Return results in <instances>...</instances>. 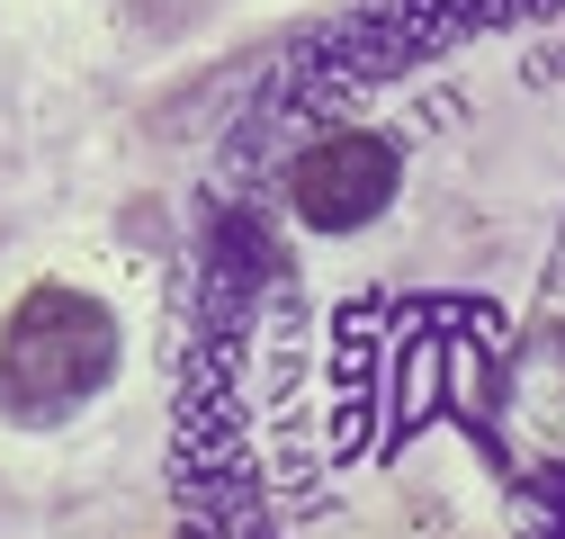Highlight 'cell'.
I'll use <instances>...</instances> for the list:
<instances>
[{"label":"cell","instance_id":"cell-1","mask_svg":"<svg viewBox=\"0 0 565 539\" xmlns=\"http://www.w3.org/2000/svg\"><path fill=\"white\" fill-rule=\"evenodd\" d=\"M117 369V324L99 297L82 288H28L10 332H0V414H19V423H54V414H73L82 395H99Z\"/></svg>","mask_w":565,"mask_h":539},{"label":"cell","instance_id":"cell-2","mask_svg":"<svg viewBox=\"0 0 565 539\" xmlns=\"http://www.w3.org/2000/svg\"><path fill=\"white\" fill-rule=\"evenodd\" d=\"M288 198H297V216L323 225V234L369 225L386 198H395V145H377V135H332V145H315L297 162Z\"/></svg>","mask_w":565,"mask_h":539}]
</instances>
